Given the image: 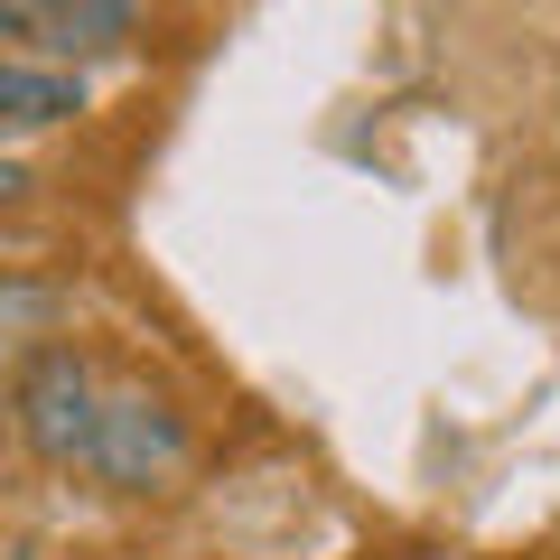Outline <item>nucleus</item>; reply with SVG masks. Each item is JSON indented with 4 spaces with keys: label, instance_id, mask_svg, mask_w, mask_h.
I'll use <instances>...</instances> for the list:
<instances>
[{
    "label": "nucleus",
    "instance_id": "20e7f679",
    "mask_svg": "<svg viewBox=\"0 0 560 560\" xmlns=\"http://www.w3.org/2000/svg\"><path fill=\"white\" fill-rule=\"evenodd\" d=\"M66 113H84L75 66H38V57L0 66V121H10V131H38V121H66Z\"/></svg>",
    "mask_w": 560,
    "mask_h": 560
},
{
    "label": "nucleus",
    "instance_id": "f03ea898",
    "mask_svg": "<svg viewBox=\"0 0 560 560\" xmlns=\"http://www.w3.org/2000/svg\"><path fill=\"white\" fill-rule=\"evenodd\" d=\"M187 458H197L187 411L168 393H150V383L113 374V401H103V440H94L84 486H103V495H178Z\"/></svg>",
    "mask_w": 560,
    "mask_h": 560
},
{
    "label": "nucleus",
    "instance_id": "f257e3e1",
    "mask_svg": "<svg viewBox=\"0 0 560 560\" xmlns=\"http://www.w3.org/2000/svg\"><path fill=\"white\" fill-rule=\"evenodd\" d=\"M103 401H113V374L84 346H38L10 374V430L47 477H84L103 440Z\"/></svg>",
    "mask_w": 560,
    "mask_h": 560
},
{
    "label": "nucleus",
    "instance_id": "39448f33",
    "mask_svg": "<svg viewBox=\"0 0 560 560\" xmlns=\"http://www.w3.org/2000/svg\"><path fill=\"white\" fill-rule=\"evenodd\" d=\"M0 318H10V337H20V355H38V346H47V318H57V290L20 271L10 290H0Z\"/></svg>",
    "mask_w": 560,
    "mask_h": 560
},
{
    "label": "nucleus",
    "instance_id": "7ed1b4c3",
    "mask_svg": "<svg viewBox=\"0 0 560 560\" xmlns=\"http://www.w3.org/2000/svg\"><path fill=\"white\" fill-rule=\"evenodd\" d=\"M0 38H20V57H113V47L140 38V10H121V0H10L0 10Z\"/></svg>",
    "mask_w": 560,
    "mask_h": 560
}]
</instances>
